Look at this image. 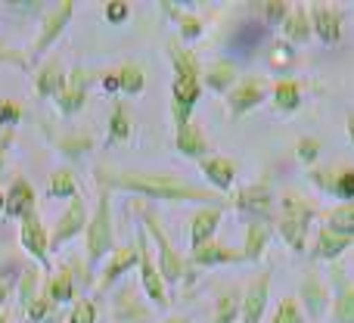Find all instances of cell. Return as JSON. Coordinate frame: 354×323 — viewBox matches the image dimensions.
<instances>
[{"label":"cell","instance_id":"obj_27","mask_svg":"<svg viewBox=\"0 0 354 323\" xmlns=\"http://www.w3.org/2000/svg\"><path fill=\"white\" fill-rule=\"evenodd\" d=\"M233 84H236V66L230 59L212 62V68L205 72V87H212L214 93H227Z\"/></svg>","mask_w":354,"mask_h":323},{"label":"cell","instance_id":"obj_16","mask_svg":"<svg viewBox=\"0 0 354 323\" xmlns=\"http://www.w3.org/2000/svg\"><path fill=\"white\" fill-rule=\"evenodd\" d=\"M221 218H224V208L221 205H205L189 218V246H202V243H212L214 230H218Z\"/></svg>","mask_w":354,"mask_h":323},{"label":"cell","instance_id":"obj_1","mask_svg":"<svg viewBox=\"0 0 354 323\" xmlns=\"http://www.w3.org/2000/svg\"><path fill=\"white\" fill-rule=\"evenodd\" d=\"M97 177H103V190H131L137 196L159 202H202V205H224L214 190L208 187H193V183L180 181V177H162V174H106L97 171Z\"/></svg>","mask_w":354,"mask_h":323},{"label":"cell","instance_id":"obj_31","mask_svg":"<svg viewBox=\"0 0 354 323\" xmlns=\"http://www.w3.org/2000/svg\"><path fill=\"white\" fill-rule=\"evenodd\" d=\"M336 280H339V295L336 305H333V323H354V286L342 274Z\"/></svg>","mask_w":354,"mask_h":323},{"label":"cell","instance_id":"obj_11","mask_svg":"<svg viewBox=\"0 0 354 323\" xmlns=\"http://www.w3.org/2000/svg\"><path fill=\"white\" fill-rule=\"evenodd\" d=\"M268 295H270V270H261L243 295V308H239L243 323H261L264 311H268Z\"/></svg>","mask_w":354,"mask_h":323},{"label":"cell","instance_id":"obj_6","mask_svg":"<svg viewBox=\"0 0 354 323\" xmlns=\"http://www.w3.org/2000/svg\"><path fill=\"white\" fill-rule=\"evenodd\" d=\"M268 37H270V28L261 22V19H243V22L230 31L224 47H227V53L249 59V56H255L258 50L268 44Z\"/></svg>","mask_w":354,"mask_h":323},{"label":"cell","instance_id":"obj_51","mask_svg":"<svg viewBox=\"0 0 354 323\" xmlns=\"http://www.w3.org/2000/svg\"><path fill=\"white\" fill-rule=\"evenodd\" d=\"M16 140V128H3L0 131V171H3V162H6V149H10V143Z\"/></svg>","mask_w":354,"mask_h":323},{"label":"cell","instance_id":"obj_38","mask_svg":"<svg viewBox=\"0 0 354 323\" xmlns=\"http://www.w3.org/2000/svg\"><path fill=\"white\" fill-rule=\"evenodd\" d=\"M168 12L177 19V25H180V37L183 41H196V37H202V19H196L193 12H180L174 10V3H165Z\"/></svg>","mask_w":354,"mask_h":323},{"label":"cell","instance_id":"obj_4","mask_svg":"<svg viewBox=\"0 0 354 323\" xmlns=\"http://www.w3.org/2000/svg\"><path fill=\"white\" fill-rule=\"evenodd\" d=\"M314 205L301 196L289 193L283 196V214H280V237L289 249L295 252H305V239H308V227H311L314 218Z\"/></svg>","mask_w":354,"mask_h":323},{"label":"cell","instance_id":"obj_24","mask_svg":"<svg viewBox=\"0 0 354 323\" xmlns=\"http://www.w3.org/2000/svg\"><path fill=\"white\" fill-rule=\"evenodd\" d=\"M270 243V224L261 218H249V227H245V246H243V258L245 261H258L261 252L268 249Z\"/></svg>","mask_w":354,"mask_h":323},{"label":"cell","instance_id":"obj_55","mask_svg":"<svg viewBox=\"0 0 354 323\" xmlns=\"http://www.w3.org/2000/svg\"><path fill=\"white\" fill-rule=\"evenodd\" d=\"M162 323H189V320H183V317H168V320H162Z\"/></svg>","mask_w":354,"mask_h":323},{"label":"cell","instance_id":"obj_52","mask_svg":"<svg viewBox=\"0 0 354 323\" xmlns=\"http://www.w3.org/2000/svg\"><path fill=\"white\" fill-rule=\"evenodd\" d=\"M0 62H16L19 68H28V59H25V53H19V50H0Z\"/></svg>","mask_w":354,"mask_h":323},{"label":"cell","instance_id":"obj_13","mask_svg":"<svg viewBox=\"0 0 354 323\" xmlns=\"http://www.w3.org/2000/svg\"><path fill=\"white\" fill-rule=\"evenodd\" d=\"M87 81H91V72L81 66L66 75V84H62L59 97H56V106H59L62 116L81 112V106H84V100H87Z\"/></svg>","mask_w":354,"mask_h":323},{"label":"cell","instance_id":"obj_5","mask_svg":"<svg viewBox=\"0 0 354 323\" xmlns=\"http://www.w3.org/2000/svg\"><path fill=\"white\" fill-rule=\"evenodd\" d=\"M84 239H87V258H91V264L103 261L112 252V246H115V230H112V212H109V190L100 193L97 212H93V218L87 221V227H84Z\"/></svg>","mask_w":354,"mask_h":323},{"label":"cell","instance_id":"obj_35","mask_svg":"<svg viewBox=\"0 0 354 323\" xmlns=\"http://www.w3.org/2000/svg\"><path fill=\"white\" fill-rule=\"evenodd\" d=\"M37 268H22V277H19V314H25L31 308V302L37 299Z\"/></svg>","mask_w":354,"mask_h":323},{"label":"cell","instance_id":"obj_57","mask_svg":"<svg viewBox=\"0 0 354 323\" xmlns=\"http://www.w3.org/2000/svg\"><path fill=\"white\" fill-rule=\"evenodd\" d=\"M0 212H3V193H0Z\"/></svg>","mask_w":354,"mask_h":323},{"label":"cell","instance_id":"obj_17","mask_svg":"<svg viewBox=\"0 0 354 323\" xmlns=\"http://www.w3.org/2000/svg\"><path fill=\"white\" fill-rule=\"evenodd\" d=\"M189 261L199 264V268H218V264H243L245 258H243V252L227 249V246H221L212 239V243L196 246V249L189 252Z\"/></svg>","mask_w":354,"mask_h":323},{"label":"cell","instance_id":"obj_47","mask_svg":"<svg viewBox=\"0 0 354 323\" xmlns=\"http://www.w3.org/2000/svg\"><path fill=\"white\" fill-rule=\"evenodd\" d=\"M295 156H299V159L305 162V165L317 162V156H320V140H317V137H301L299 147H295Z\"/></svg>","mask_w":354,"mask_h":323},{"label":"cell","instance_id":"obj_30","mask_svg":"<svg viewBox=\"0 0 354 323\" xmlns=\"http://www.w3.org/2000/svg\"><path fill=\"white\" fill-rule=\"evenodd\" d=\"M115 320L118 323H149V311L134 299V293H131V289H124V293H118Z\"/></svg>","mask_w":354,"mask_h":323},{"label":"cell","instance_id":"obj_23","mask_svg":"<svg viewBox=\"0 0 354 323\" xmlns=\"http://www.w3.org/2000/svg\"><path fill=\"white\" fill-rule=\"evenodd\" d=\"M66 84V72H62L59 59H50L47 66H41V72L35 75V93L44 100H56Z\"/></svg>","mask_w":354,"mask_h":323},{"label":"cell","instance_id":"obj_50","mask_svg":"<svg viewBox=\"0 0 354 323\" xmlns=\"http://www.w3.org/2000/svg\"><path fill=\"white\" fill-rule=\"evenodd\" d=\"M311 181L317 183L320 190L333 193V187H336V171H311Z\"/></svg>","mask_w":354,"mask_h":323},{"label":"cell","instance_id":"obj_44","mask_svg":"<svg viewBox=\"0 0 354 323\" xmlns=\"http://www.w3.org/2000/svg\"><path fill=\"white\" fill-rule=\"evenodd\" d=\"M333 196L351 202L354 199V168H345L336 174V187H333Z\"/></svg>","mask_w":354,"mask_h":323},{"label":"cell","instance_id":"obj_21","mask_svg":"<svg viewBox=\"0 0 354 323\" xmlns=\"http://www.w3.org/2000/svg\"><path fill=\"white\" fill-rule=\"evenodd\" d=\"M137 261H140V246H128V249L115 252V255H112V261L103 268V277H100V286L97 289H100V293H106V289H109L122 274H128Z\"/></svg>","mask_w":354,"mask_h":323},{"label":"cell","instance_id":"obj_14","mask_svg":"<svg viewBox=\"0 0 354 323\" xmlns=\"http://www.w3.org/2000/svg\"><path fill=\"white\" fill-rule=\"evenodd\" d=\"M233 205H236L243 214H252V218L264 221V214H268L270 205H274V190H270L268 181L249 183V187H243L236 196H233Z\"/></svg>","mask_w":354,"mask_h":323},{"label":"cell","instance_id":"obj_3","mask_svg":"<svg viewBox=\"0 0 354 323\" xmlns=\"http://www.w3.org/2000/svg\"><path fill=\"white\" fill-rule=\"evenodd\" d=\"M143 230H147V237L156 243V252H159V274H162V283H180L183 277L189 274V264L183 261V255H177V249L171 246V239L165 237V230H162L159 218H156L153 208H143Z\"/></svg>","mask_w":354,"mask_h":323},{"label":"cell","instance_id":"obj_40","mask_svg":"<svg viewBox=\"0 0 354 323\" xmlns=\"http://www.w3.org/2000/svg\"><path fill=\"white\" fill-rule=\"evenodd\" d=\"M91 147H93L91 134H68V137H62V140H59V149H62L66 156H72V159L84 156Z\"/></svg>","mask_w":354,"mask_h":323},{"label":"cell","instance_id":"obj_25","mask_svg":"<svg viewBox=\"0 0 354 323\" xmlns=\"http://www.w3.org/2000/svg\"><path fill=\"white\" fill-rule=\"evenodd\" d=\"M44 295H47L53 305H66V302L75 299V270L62 268L56 274L47 277V286H44Z\"/></svg>","mask_w":354,"mask_h":323},{"label":"cell","instance_id":"obj_39","mask_svg":"<svg viewBox=\"0 0 354 323\" xmlns=\"http://www.w3.org/2000/svg\"><path fill=\"white\" fill-rule=\"evenodd\" d=\"M289 10H292V3H286V0H268V3H261V22L268 25V28H274V25H283L289 16Z\"/></svg>","mask_w":354,"mask_h":323},{"label":"cell","instance_id":"obj_58","mask_svg":"<svg viewBox=\"0 0 354 323\" xmlns=\"http://www.w3.org/2000/svg\"><path fill=\"white\" fill-rule=\"evenodd\" d=\"M0 131H3V128H0Z\"/></svg>","mask_w":354,"mask_h":323},{"label":"cell","instance_id":"obj_56","mask_svg":"<svg viewBox=\"0 0 354 323\" xmlns=\"http://www.w3.org/2000/svg\"><path fill=\"white\" fill-rule=\"evenodd\" d=\"M0 323H10V314L6 311H0Z\"/></svg>","mask_w":354,"mask_h":323},{"label":"cell","instance_id":"obj_34","mask_svg":"<svg viewBox=\"0 0 354 323\" xmlns=\"http://www.w3.org/2000/svg\"><path fill=\"white\" fill-rule=\"evenodd\" d=\"M243 308V295L239 293H221L218 302H214V314H212V323H233Z\"/></svg>","mask_w":354,"mask_h":323},{"label":"cell","instance_id":"obj_29","mask_svg":"<svg viewBox=\"0 0 354 323\" xmlns=\"http://www.w3.org/2000/svg\"><path fill=\"white\" fill-rule=\"evenodd\" d=\"M134 131V122H131V112H128V103L115 100L112 103V116H109V143H124Z\"/></svg>","mask_w":354,"mask_h":323},{"label":"cell","instance_id":"obj_22","mask_svg":"<svg viewBox=\"0 0 354 323\" xmlns=\"http://www.w3.org/2000/svg\"><path fill=\"white\" fill-rule=\"evenodd\" d=\"M351 246H354V237H342V233L330 230V227H320L317 243H314V258H320V261H336Z\"/></svg>","mask_w":354,"mask_h":323},{"label":"cell","instance_id":"obj_9","mask_svg":"<svg viewBox=\"0 0 354 323\" xmlns=\"http://www.w3.org/2000/svg\"><path fill=\"white\" fill-rule=\"evenodd\" d=\"M137 246H140V283L147 289V295L153 299V305H168V293H165V283H162L159 274V264L153 258V249H149V237L147 230L137 233Z\"/></svg>","mask_w":354,"mask_h":323},{"label":"cell","instance_id":"obj_33","mask_svg":"<svg viewBox=\"0 0 354 323\" xmlns=\"http://www.w3.org/2000/svg\"><path fill=\"white\" fill-rule=\"evenodd\" d=\"M143 87H147V75H143V66H137V62H124L122 72H118V91L131 93V97H137V93H143Z\"/></svg>","mask_w":354,"mask_h":323},{"label":"cell","instance_id":"obj_49","mask_svg":"<svg viewBox=\"0 0 354 323\" xmlns=\"http://www.w3.org/2000/svg\"><path fill=\"white\" fill-rule=\"evenodd\" d=\"M128 16H131V3H124V0L106 3V19H109V22H124Z\"/></svg>","mask_w":354,"mask_h":323},{"label":"cell","instance_id":"obj_36","mask_svg":"<svg viewBox=\"0 0 354 323\" xmlns=\"http://www.w3.org/2000/svg\"><path fill=\"white\" fill-rule=\"evenodd\" d=\"M50 196H66V199H75L78 196V183H75V174L68 168H59L50 174Z\"/></svg>","mask_w":354,"mask_h":323},{"label":"cell","instance_id":"obj_46","mask_svg":"<svg viewBox=\"0 0 354 323\" xmlns=\"http://www.w3.org/2000/svg\"><path fill=\"white\" fill-rule=\"evenodd\" d=\"M53 302H50L47 299V295H37V299L35 302H31V308H28V311H25V317H28V320H37V323H41V320H47L50 317V314H53Z\"/></svg>","mask_w":354,"mask_h":323},{"label":"cell","instance_id":"obj_32","mask_svg":"<svg viewBox=\"0 0 354 323\" xmlns=\"http://www.w3.org/2000/svg\"><path fill=\"white\" fill-rule=\"evenodd\" d=\"M274 103L280 106L283 112H295L301 103V84L295 78H283L274 84Z\"/></svg>","mask_w":354,"mask_h":323},{"label":"cell","instance_id":"obj_8","mask_svg":"<svg viewBox=\"0 0 354 323\" xmlns=\"http://www.w3.org/2000/svg\"><path fill=\"white\" fill-rule=\"evenodd\" d=\"M19 243H22V249L28 252V255H35L37 261L44 264V270H47V277H50V233H47V227H44L41 214H37V208L22 218Z\"/></svg>","mask_w":354,"mask_h":323},{"label":"cell","instance_id":"obj_28","mask_svg":"<svg viewBox=\"0 0 354 323\" xmlns=\"http://www.w3.org/2000/svg\"><path fill=\"white\" fill-rule=\"evenodd\" d=\"M299 295H301V302H305V308L311 311V317H320V314L326 311V305H330V295H326L324 283H320L317 277H305Z\"/></svg>","mask_w":354,"mask_h":323},{"label":"cell","instance_id":"obj_54","mask_svg":"<svg viewBox=\"0 0 354 323\" xmlns=\"http://www.w3.org/2000/svg\"><path fill=\"white\" fill-rule=\"evenodd\" d=\"M348 137H351V143H354V112L348 116Z\"/></svg>","mask_w":354,"mask_h":323},{"label":"cell","instance_id":"obj_53","mask_svg":"<svg viewBox=\"0 0 354 323\" xmlns=\"http://www.w3.org/2000/svg\"><path fill=\"white\" fill-rule=\"evenodd\" d=\"M103 91H106V93H115V91H118V72H115V75H112V72L103 75Z\"/></svg>","mask_w":354,"mask_h":323},{"label":"cell","instance_id":"obj_42","mask_svg":"<svg viewBox=\"0 0 354 323\" xmlns=\"http://www.w3.org/2000/svg\"><path fill=\"white\" fill-rule=\"evenodd\" d=\"M68 323H97V302L78 299L68 311Z\"/></svg>","mask_w":354,"mask_h":323},{"label":"cell","instance_id":"obj_41","mask_svg":"<svg viewBox=\"0 0 354 323\" xmlns=\"http://www.w3.org/2000/svg\"><path fill=\"white\" fill-rule=\"evenodd\" d=\"M19 277H22V268L19 264H3L0 268V305L10 299V293L19 286Z\"/></svg>","mask_w":354,"mask_h":323},{"label":"cell","instance_id":"obj_10","mask_svg":"<svg viewBox=\"0 0 354 323\" xmlns=\"http://www.w3.org/2000/svg\"><path fill=\"white\" fill-rule=\"evenodd\" d=\"M87 227V205L81 196H75L72 202H68L66 214H62L59 221H56L53 233H50V249H59L62 243H68V239H75L81 230Z\"/></svg>","mask_w":354,"mask_h":323},{"label":"cell","instance_id":"obj_37","mask_svg":"<svg viewBox=\"0 0 354 323\" xmlns=\"http://www.w3.org/2000/svg\"><path fill=\"white\" fill-rule=\"evenodd\" d=\"M326 221H330V224H326L330 230L342 233V237H354V202L333 208V212L326 214Z\"/></svg>","mask_w":354,"mask_h":323},{"label":"cell","instance_id":"obj_19","mask_svg":"<svg viewBox=\"0 0 354 323\" xmlns=\"http://www.w3.org/2000/svg\"><path fill=\"white\" fill-rule=\"evenodd\" d=\"M174 147L180 156H187V159H205L208 149H212V143H208V137L202 134V128L196 122L183 124V128H177V137H174Z\"/></svg>","mask_w":354,"mask_h":323},{"label":"cell","instance_id":"obj_12","mask_svg":"<svg viewBox=\"0 0 354 323\" xmlns=\"http://www.w3.org/2000/svg\"><path fill=\"white\" fill-rule=\"evenodd\" d=\"M72 12H75V3H72V0H66V3L53 6V10H50L47 16H44L41 35H37L35 47H31V56H41V53H47V50L53 47V41L62 35V28H66V25H68V19H72Z\"/></svg>","mask_w":354,"mask_h":323},{"label":"cell","instance_id":"obj_2","mask_svg":"<svg viewBox=\"0 0 354 323\" xmlns=\"http://www.w3.org/2000/svg\"><path fill=\"white\" fill-rule=\"evenodd\" d=\"M168 53H171V62H174L171 116H174L177 128H183V124L193 122V106L199 103V93H202V72H199L196 53L183 50L177 41L168 44Z\"/></svg>","mask_w":354,"mask_h":323},{"label":"cell","instance_id":"obj_15","mask_svg":"<svg viewBox=\"0 0 354 323\" xmlns=\"http://www.w3.org/2000/svg\"><path fill=\"white\" fill-rule=\"evenodd\" d=\"M311 19V35H317L324 44H336L342 37V12L330 3H317L308 10Z\"/></svg>","mask_w":354,"mask_h":323},{"label":"cell","instance_id":"obj_26","mask_svg":"<svg viewBox=\"0 0 354 323\" xmlns=\"http://www.w3.org/2000/svg\"><path fill=\"white\" fill-rule=\"evenodd\" d=\"M283 28V41H292V44H305L308 37H311V19H308V6H301V3H292V10H289V16H286V22L280 25Z\"/></svg>","mask_w":354,"mask_h":323},{"label":"cell","instance_id":"obj_20","mask_svg":"<svg viewBox=\"0 0 354 323\" xmlns=\"http://www.w3.org/2000/svg\"><path fill=\"white\" fill-rule=\"evenodd\" d=\"M202 174L212 181V187L218 193H227L233 187V177H236V162L227 159V156H212V159H202L199 162Z\"/></svg>","mask_w":354,"mask_h":323},{"label":"cell","instance_id":"obj_7","mask_svg":"<svg viewBox=\"0 0 354 323\" xmlns=\"http://www.w3.org/2000/svg\"><path fill=\"white\" fill-rule=\"evenodd\" d=\"M264 97H268V81L264 78H258V75L239 78L236 84L227 91V112H230V118H243L245 112L261 106Z\"/></svg>","mask_w":354,"mask_h":323},{"label":"cell","instance_id":"obj_43","mask_svg":"<svg viewBox=\"0 0 354 323\" xmlns=\"http://www.w3.org/2000/svg\"><path fill=\"white\" fill-rule=\"evenodd\" d=\"M270 323H305V317H301L299 302H295V299H283V302H280V308H277V314H274V320H270Z\"/></svg>","mask_w":354,"mask_h":323},{"label":"cell","instance_id":"obj_45","mask_svg":"<svg viewBox=\"0 0 354 323\" xmlns=\"http://www.w3.org/2000/svg\"><path fill=\"white\" fill-rule=\"evenodd\" d=\"M22 118V106L16 100H0V128H16Z\"/></svg>","mask_w":354,"mask_h":323},{"label":"cell","instance_id":"obj_18","mask_svg":"<svg viewBox=\"0 0 354 323\" xmlns=\"http://www.w3.org/2000/svg\"><path fill=\"white\" fill-rule=\"evenodd\" d=\"M28 212H35V190H31V183L25 177H16L10 193L3 196V214L22 221Z\"/></svg>","mask_w":354,"mask_h":323},{"label":"cell","instance_id":"obj_48","mask_svg":"<svg viewBox=\"0 0 354 323\" xmlns=\"http://www.w3.org/2000/svg\"><path fill=\"white\" fill-rule=\"evenodd\" d=\"M289 62H292V44L274 41V47H270V68H283Z\"/></svg>","mask_w":354,"mask_h":323}]
</instances>
